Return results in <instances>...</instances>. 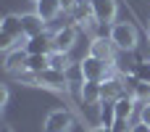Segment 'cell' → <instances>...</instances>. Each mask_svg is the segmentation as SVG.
Listing matches in <instances>:
<instances>
[{
  "label": "cell",
  "mask_w": 150,
  "mask_h": 132,
  "mask_svg": "<svg viewBox=\"0 0 150 132\" xmlns=\"http://www.w3.org/2000/svg\"><path fill=\"white\" fill-rule=\"evenodd\" d=\"M111 40L119 50H134L140 37H137V29L129 24V21H116L111 26Z\"/></svg>",
  "instance_id": "6da1fadb"
},
{
  "label": "cell",
  "mask_w": 150,
  "mask_h": 132,
  "mask_svg": "<svg viewBox=\"0 0 150 132\" xmlns=\"http://www.w3.org/2000/svg\"><path fill=\"white\" fill-rule=\"evenodd\" d=\"M82 69H84V77L90 82H105V79H111L113 61H103V58L87 56V58H82Z\"/></svg>",
  "instance_id": "7a4b0ae2"
},
{
  "label": "cell",
  "mask_w": 150,
  "mask_h": 132,
  "mask_svg": "<svg viewBox=\"0 0 150 132\" xmlns=\"http://www.w3.org/2000/svg\"><path fill=\"white\" fill-rule=\"evenodd\" d=\"M71 127H74V116H71V111H66V108L50 111L47 119H45V132H69Z\"/></svg>",
  "instance_id": "3957f363"
},
{
  "label": "cell",
  "mask_w": 150,
  "mask_h": 132,
  "mask_svg": "<svg viewBox=\"0 0 150 132\" xmlns=\"http://www.w3.org/2000/svg\"><path fill=\"white\" fill-rule=\"evenodd\" d=\"M40 87H47V90H55V93H66L69 90L66 71H55V69L40 71Z\"/></svg>",
  "instance_id": "277c9868"
},
{
  "label": "cell",
  "mask_w": 150,
  "mask_h": 132,
  "mask_svg": "<svg viewBox=\"0 0 150 132\" xmlns=\"http://www.w3.org/2000/svg\"><path fill=\"white\" fill-rule=\"evenodd\" d=\"M24 50H26L29 56H50V53H53V37H50L47 32L34 34V37H29V40H26Z\"/></svg>",
  "instance_id": "5b68a950"
},
{
  "label": "cell",
  "mask_w": 150,
  "mask_h": 132,
  "mask_svg": "<svg viewBox=\"0 0 150 132\" xmlns=\"http://www.w3.org/2000/svg\"><path fill=\"white\" fill-rule=\"evenodd\" d=\"M76 42V26L74 24H66L63 29H58L53 34V50H61V53H69Z\"/></svg>",
  "instance_id": "8992f818"
},
{
  "label": "cell",
  "mask_w": 150,
  "mask_h": 132,
  "mask_svg": "<svg viewBox=\"0 0 150 132\" xmlns=\"http://www.w3.org/2000/svg\"><path fill=\"white\" fill-rule=\"evenodd\" d=\"M92 16L103 24H111L116 19V0H92Z\"/></svg>",
  "instance_id": "52a82bcc"
},
{
  "label": "cell",
  "mask_w": 150,
  "mask_h": 132,
  "mask_svg": "<svg viewBox=\"0 0 150 132\" xmlns=\"http://www.w3.org/2000/svg\"><path fill=\"white\" fill-rule=\"evenodd\" d=\"M90 56L103 58V61H113V40L111 37H95L90 42Z\"/></svg>",
  "instance_id": "ba28073f"
},
{
  "label": "cell",
  "mask_w": 150,
  "mask_h": 132,
  "mask_svg": "<svg viewBox=\"0 0 150 132\" xmlns=\"http://www.w3.org/2000/svg\"><path fill=\"white\" fill-rule=\"evenodd\" d=\"M21 29L26 37H34V34H42L45 32V19L34 11V13H24L21 16Z\"/></svg>",
  "instance_id": "9c48e42d"
},
{
  "label": "cell",
  "mask_w": 150,
  "mask_h": 132,
  "mask_svg": "<svg viewBox=\"0 0 150 132\" xmlns=\"http://www.w3.org/2000/svg\"><path fill=\"white\" fill-rule=\"evenodd\" d=\"M0 32H8V34L18 37V42H21V45H26V40H29V37L24 34V29H21V16H13V13H8V16L3 19Z\"/></svg>",
  "instance_id": "30bf717a"
},
{
  "label": "cell",
  "mask_w": 150,
  "mask_h": 132,
  "mask_svg": "<svg viewBox=\"0 0 150 132\" xmlns=\"http://www.w3.org/2000/svg\"><path fill=\"white\" fill-rule=\"evenodd\" d=\"M100 87H103V101H119L121 95H127V87H124V82L121 79H105V82H100Z\"/></svg>",
  "instance_id": "8fae6325"
},
{
  "label": "cell",
  "mask_w": 150,
  "mask_h": 132,
  "mask_svg": "<svg viewBox=\"0 0 150 132\" xmlns=\"http://www.w3.org/2000/svg\"><path fill=\"white\" fill-rule=\"evenodd\" d=\"M82 101L84 103H90V106H95V103H103V87H100V82H84L82 85Z\"/></svg>",
  "instance_id": "7c38bea8"
},
{
  "label": "cell",
  "mask_w": 150,
  "mask_h": 132,
  "mask_svg": "<svg viewBox=\"0 0 150 132\" xmlns=\"http://www.w3.org/2000/svg\"><path fill=\"white\" fill-rule=\"evenodd\" d=\"M26 58H29V53L26 50H13V53H8L5 56V71H11V74H16V71H21V69H26Z\"/></svg>",
  "instance_id": "4fadbf2b"
},
{
  "label": "cell",
  "mask_w": 150,
  "mask_h": 132,
  "mask_svg": "<svg viewBox=\"0 0 150 132\" xmlns=\"http://www.w3.org/2000/svg\"><path fill=\"white\" fill-rule=\"evenodd\" d=\"M61 0H37V13L45 19V21H53L58 13H61Z\"/></svg>",
  "instance_id": "5bb4252c"
},
{
  "label": "cell",
  "mask_w": 150,
  "mask_h": 132,
  "mask_svg": "<svg viewBox=\"0 0 150 132\" xmlns=\"http://www.w3.org/2000/svg\"><path fill=\"white\" fill-rule=\"evenodd\" d=\"M116 119H119V114H116V101H103V103H100V127H113Z\"/></svg>",
  "instance_id": "9a60e30c"
},
{
  "label": "cell",
  "mask_w": 150,
  "mask_h": 132,
  "mask_svg": "<svg viewBox=\"0 0 150 132\" xmlns=\"http://www.w3.org/2000/svg\"><path fill=\"white\" fill-rule=\"evenodd\" d=\"M66 79H69V87H79V90H82V85L87 82L84 69H82V61H79V64H71V66L66 69Z\"/></svg>",
  "instance_id": "2e32d148"
},
{
  "label": "cell",
  "mask_w": 150,
  "mask_h": 132,
  "mask_svg": "<svg viewBox=\"0 0 150 132\" xmlns=\"http://www.w3.org/2000/svg\"><path fill=\"white\" fill-rule=\"evenodd\" d=\"M71 16H74V21L82 26L84 21H90V19H92V3H90V0H79V3L74 5Z\"/></svg>",
  "instance_id": "e0dca14e"
},
{
  "label": "cell",
  "mask_w": 150,
  "mask_h": 132,
  "mask_svg": "<svg viewBox=\"0 0 150 132\" xmlns=\"http://www.w3.org/2000/svg\"><path fill=\"white\" fill-rule=\"evenodd\" d=\"M132 111H134V98L127 93V95H121V98L116 101V114H119L121 119H129Z\"/></svg>",
  "instance_id": "ac0fdd59"
},
{
  "label": "cell",
  "mask_w": 150,
  "mask_h": 132,
  "mask_svg": "<svg viewBox=\"0 0 150 132\" xmlns=\"http://www.w3.org/2000/svg\"><path fill=\"white\" fill-rule=\"evenodd\" d=\"M69 66H71L69 53H61V50H53V53H50V69H55V71H66Z\"/></svg>",
  "instance_id": "d6986e66"
},
{
  "label": "cell",
  "mask_w": 150,
  "mask_h": 132,
  "mask_svg": "<svg viewBox=\"0 0 150 132\" xmlns=\"http://www.w3.org/2000/svg\"><path fill=\"white\" fill-rule=\"evenodd\" d=\"M26 69L29 71H45V69H50V56H29L26 58Z\"/></svg>",
  "instance_id": "ffe728a7"
},
{
  "label": "cell",
  "mask_w": 150,
  "mask_h": 132,
  "mask_svg": "<svg viewBox=\"0 0 150 132\" xmlns=\"http://www.w3.org/2000/svg\"><path fill=\"white\" fill-rule=\"evenodd\" d=\"M21 85H34V87H40V74L37 71H29V69H21V71H16L13 74Z\"/></svg>",
  "instance_id": "44dd1931"
},
{
  "label": "cell",
  "mask_w": 150,
  "mask_h": 132,
  "mask_svg": "<svg viewBox=\"0 0 150 132\" xmlns=\"http://www.w3.org/2000/svg\"><path fill=\"white\" fill-rule=\"evenodd\" d=\"M134 74H137L140 79H145V82H150V58H145V61H140V64H137Z\"/></svg>",
  "instance_id": "7402d4cb"
},
{
  "label": "cell",
  "mask_w": 150,
  "mask_h": 132,
  "mask_svg": "<svg viewBox=\"0 0 150 132\" xmlns=\"http://www.w3.org/2000/svg\"><path fill=\"white\" fill-rule=\"evenodd\" d=\"M13 42H18V37H13V34H8V32H0V50H11Z\"/></svg>",
  "instance_id": "603a6c76"
},
{
  "label": "cell",
  "mask_w": 150,
  "mask_h": 132,
  "mask_svg": "<svg viewBox=\"0 0 150 132\" xmlns=\"http://www.w3.org/2000/svg\"><path fill=\"white\" fill-rule=\"evenodd\" d=\"M111 130H113V132H129L132 127H129V119H121V116H119V119L113 122V127H111Z\"/></svg>",
  "instance_id": "cb8c5ba5"
},
{
  "label": "cell",
  "mask_w": 150,
  "mask_h": 132,
  "mask_svg": "<svg viewBox=\"0 0 150 132\" xmlns=\"http://www.w3.org/2000/svg\"><path fill=\"white\" fill-rule=\"evenodd\" d=\"M140 122H145V124L150 127V103L142 106V111H140Z\"/></svg>",
  "instance_id": "d4e9b609"
},
{
  "label": "cell",
  "mask_w": 150,
  "mask_h": 132,
  "mask_svg": "<svg viewBox=\"0 0 150 132\" xmlns=\"http://www.w3.org/2000/svg\"><path fill=\"white\" fill-rule=\"evenodd\" d=\"M129 132H150V127L145 124V122H137V124H132V130Z\"/></svg>",
  "instance_id": "484cf974"
},
{
  "label": "cell",
  "mask_w": 150,
  "mask_h": 132,
  "mask_svg": "<svg viewBox=\"0 0 150 132\" xmlns=\"http://www.w3.org/2000/svg\"><path fill=\"white\" fill-rule=\"evenodd\" d=\"M76 3H79V0H61V8H63V11H74Z\"/></svg>",
  "instance_id": "4316f807"
},
{
  "label": "cell",
  "mask_w": 150,
  "mask_h": 132,
  "mask_svg": "<svg viewBox=\"0 0 150 132\" xmlns=\"http://www.w3.org/2000/svg\"><path fill=\"white\" fill-rule=\"evenodd\" d=\"M5 103H8V87L3 85L0 87V106H5Z\"/></svg>",
  "instance_id": "83f0119b"
},
{
  "label": "cell",
  "mask_w": 150,
  "mask_h": 132,
  "mask_svg": "<svg viewBox=\"0 0 150 132\" xmlns=\"http://www.w3.org/2000/svg\"><path fill=\"white\" fill-rule=\"evenodd\" d=\"M87 132H113L111 127H95V130H87Z\"/></svg>",
  "instance_id": "f1b7e54d"
},
{
  "label": "cell",
  "mask_w": 150,
  "mask_h": 132,
  "mask_svg": "<svg viewBox=\"0 0 150 132\" xmlns=\"http://www.w3.org/2000/svg\"><path fill=\"white\" fill-rule=\"evenodd\" d=\"M0 132H13V130H11V127H3V130H0Z\"/></svg>",
  "instance_id": "f546056e"
},
{
  "label": "cell",
  "mask_w": 150,
  "mask_h": 132,
  "mask_svg": "<svg viewBox=\"0 0 150 132\" xmlns=\"http://www.w3.org/2000/svg\"><path fill=\"white\" fill-rule=\"evenodd\" d=\"M34 3H37V0H34Z\"/></svg>",
  "instance_id": "4dcf8cb0"
}]
</instances>
